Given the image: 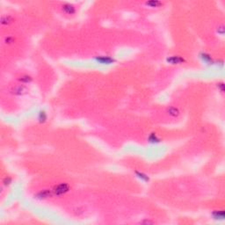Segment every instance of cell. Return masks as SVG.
Masks as SVG:
<instances>
[{
    "label": "cell",
    "mask_w": 225,
    "mask_h": 225,
    "mask_svg": "<svg viewBox=\"0 0 225 225\" xmlns=\"http://www.w3.org/2000/svg\"><path fill=\"white\" fill-rule=\"evenodd\" d=\"M26 92H27V89L23 84H18V85L13 86L12 88V93L15 95H18V96L24 95L25 93H26Z\"/></svg>",
    "instance_id": "4"
},
{
    "label": "cell",
    "mask_w": 225,
    "mask_h": 225,
    "mask_svg": "<svg viewBox=\"0 0 225 225\" xmlns=\"http://www.w3.org/2000/svg\"><path fill=\"white\" fill-rule=\"evenodd\" d=\"M53 191L49 190V189H43L40 190V192H38L35 195L34 198L38 199V200H45V199H48L51 196H53Z\"/></svg>",
    "instance_id": "2"
},
{
    "label": "cell",
    "mask_w": 225,
    "mask_h": 225,
    "mask_svg": "<svg viewBox=\"0 0 225 225\" xmlns=\"http://www.w3.org/2000/svg\"><path fill=\"white\" fill-rule=\"evenodd\" d=\"M13 37L6 38V43H7V41H8V43H11V42H13Z\"/></svg>",
    "instance_id": "17"
},
{
    "label": "cell",
    "mask_w": 225,
    "mask_h": 225,
    "mask_svg": "<svg viewBox=\"0 0 225 225\" xmlns=\"http://www.w3.org/2000/svg\"><path fill=\"white\" fill-rule=\"evenodd\" d=\"M94 59L100 64H112L115 62V60L109 56H98Z\"/></svg>",
    "instance_id": "3"
},
{
    "label": "cell",
    "mask_w": 225,
    "mask_h": 225,
    "mask_svg": "<svg viewBox=\"0 0 225 225\" xmlns=\"http://www.w3.org/2000/svg\"><path fill=\"white\" fill-rule=\"evenodd\" d=\"M12 183V178L10 177H6L4 179H3V185L4 186H9L10 184Z\"/></svg>",
    "instance_id": "16"
},
{
    "label": "cell",
    "mask_w": 225,
    "mask_h": 225,
    "mask_svg": "<svg viewBox=\"0 0 225 225\" xmlns=\"http://www.w3.org/2000/svg\"><path fill=\"white\" fill-rule=\"evenodd\" d=\"M13 22V18L10 15L2 16V18H1V24L3 26H8L10 24H12Z\"/></svg>",
    "instance_id": "9"
},
{
    "label": "cell",
    "mask_w": 225,
    "mask_h": 225,
    "mask_svg": "<svg viewBox=\"0 0 225 225\" xmlns=\"http://www.w3.org/2000/svg\"><path fill=\"white\" fill-rule=\"evenodd\" d=\"M213 216L215 219H222L224 217V212L222 210H215L213 213Z\"/></svg>",
    "instance_id": "13"
},
{
    "label": "cell",
    "mask_w": 225,
    "mask_h": 225,
    "mask_svg": "<svg viewBox=\"0 0 225 225\" xmlns=\"http://www.w3.org/2000/svg\"><path fill=\"white\" fill-rule=\"evenodd\" d=\"M149 142H150V143H157V142H160V139L157 137V134H150V137H149Z\"/></svg>",
    "instance_id": "15"
},
{
    "label": "cell",
    "mask_w": 225,
    "mask_h": 225,
    "mask_svg": "<svg viewBox=\"0 0 225 225\" xmlns=\"http://www.w3.org/2000/svg\"><path fill=\"white\" fill-rule=\"evenodd\" d=\"M47 120V114L46 113H45L44 111H40L39 113V115H38V121L40 122V123H44L45 121H46Z\"/></svg>",
    "instance_id": "12"
},
{
    "label": "cell",
    "mask_w": 225,
    "mask_h": 225,
    "mask_svg": "<svg viewBox=\"0 0 225 225\" xmlns=\"http://www.w3.org/2000/svg\"><path fill=\"white\" fill-rule=\"evenodd\" d=\"M32 80H33V78L28 75H24V76H22L19 78V81L21 84H29V83L32 82Z\"/></svg>",
    "instance_id": "11"
},
{
    "label": "cell",
    "mask_w": 225,
    "mask_h": 225,
    "mask_svg": "<svg viewBox=\"0 0 225 225\" xmlns=\"http://www.w3.org/2000/svg\"><path fill=\"white\" fill-rule=\"evenodd\" d=\"M62 11L66 14L71 15V14H74L76 13V8L73 5L69 4V3H65L62 6Z\"/></svg>",
    "instance_id": "5"
},
{
    "label": "cell",
    "mask_w": 225,
    "mask_h": 225,
    "mask_svg": "<svg viewBox=\"0 0 225 225\" xmlns=\"http://www.w3.org/2000/svg\"><path fill=\"white\" fill-rule=\"evenodd\" d=\"M136 174H137V176L140 179H142V180H143V181H149V177H148L146 174H144V173H143V172H140V171H136Z\"/></svg>",
    "instance_id": "14"
},
{
    "label": "cell",
    "mask_w": 225,
    "mask_h": 225,
    "mask_svg": "<svg viewBox=\"0 0 225 225\" xmlns=\"http://www.w3.org/2000/svg\"><path fill=\"white\" fill-rule=\"evenodd\" d=\"M167 62L171 64H180L185 62L184 58L179 56H172L167 58Z\"/></svg>",
    "instance_id": "6"
},
{
    "label": "cell",
    "mask_w": 225,
    "mask_h": 225,
    "mask_svg": "<svg viewBox=\"0 0 225 225\" xmlns=\"http://www.w3.org/2000/svg\"><path fill=\"white\" fill-rule=\"evenodd\" d=\"M70 187L69 184L65 183V182H63V183H60L58 185H56L52 191H53L54 195L61 196V195H63V194H67L70 191Z\"/></svg>",
    "instance_id": "1"
},
{
    "label": "cell",
    "mask_w": 225,
    "mask_h": 225,
    "mask_svg": "<svg viewBox=\"0 0 225 225\" xmlns=\"http://www.w3.org/2000/svg\"><path fill=\"white\" fill-rule=\"evenodd\" d=\"M200 57H201V59L204 63H208V64L213 63L212 57L210 56V55H208V54H207V53L202 52V53L200 55Z\"/></svg>",
    "instance_id": "10"
},
{
    "label": "cell",
    "mask_w": 225,
    "mask_h": 225,
    "mask_svg": "<svg viewBox=\"0 0 225 225\" xmlns=\"http://www.w3.org/2000/svg\"><path fill=\"white\" fill-rule=\"evenodd\" d=\"M145 6L151 7V8H157V7H160L161 6H163V3L161 1H157V0H150V1H147L144 3Z\"/></svg>",
    "instance_id": "8"
},
{
    "label": "cell",
    "mask_w": 225,
    "mask_h": 225,
    "mask_svg": "<svg viewBox=\"0 0 225 225\" xmlns=\"http://www.w3.org/2000/svg\"><path fill=\"white\" fill-rule=\"evenodd\" d=\"M167 114L170 116L175 118V117H178L179 114H180V111H179V109L176 107H170L167 109Z\"/></svg>",
    "instance_id": "7"
}]
</instances>
